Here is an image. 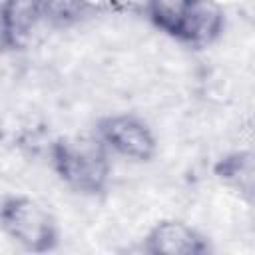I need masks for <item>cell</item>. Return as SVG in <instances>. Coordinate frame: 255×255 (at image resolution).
I'll use <instances>...</instances> for the list:
<instances>
[{
    "mask_svg": "<svg viewBox=\"0 0 255 255\" xmlns=\"http://www.w3.org/2000/svg\"><path fill=\"white\" fill-rule=\"evenodd\" d=\"M50 165L56 177L80 195H100L110 185L108 151L98 139L58 137L50 145Z\"/></svg>",
    "mask_w": 255,
    "mask_h": 255,
    "instance_id": "1",
    "label": "cell"
},
{
    "mask_svg": "<svg viewBox=\"0 0 255 255\" xmlns=\"http://www.w3.org/2000/svg\"><path fill=\"white\" fill-rule=\"evenodd\" d=\"M0 229L30 253H50L60 243V227L52 211L30 195H6L0 201Z\"/></svg>",
    "mask_w": 255,
    "mask_h": 255,
    "instance_id": "2",
    "label": "cell"
},
{
    "mask_svg": "<svg viewBox=\"0 0 255 255\" xmlns=\"http://www.w3.org/2000/svg\"><path fill=\"white\" fill-rule=\"evenodd\" d=\"M96 139L108 153L145 163L157 151V137L147 122L133 114H110L96 126Z\"/></svg>",
    "mask_w": 255,
    "mask_h": 255,
    "instance_id": "3",
    "label": "cell"
},
{
    "mask_svg": "<svg viewBox=\"0 0 255 255\" xmlns=\"http://www.w3.org/2000/svg\"><path fill=\"white\" fill-rule=\"evenodd\" d=\"M141 247L149 255H205L207 237L181 219H161L143 235Z\"/></svg>",
    "mask_w": 255,
    "mask_h": 255,
    "instance_id": "4",
    "label": "cell"
},
{
    "mask_svg": "<svg viewBox=\"0 0 255 255\" xmlns=\"http://www.w3.org/2000/svg\"><path fill=\"white\" fill-rule=\"evenodd\" d=\"M225 32V10L217 0H191L177 42L191 48H207Z\"/></svg>",
    "mask_w": 255,
    "mask_h": 255,
    "instance_id": "5",
    "label": "cell"
},
{
    "mask_svg": "<svg viewBox=\"0 0 255 255\" xmlns=\"http://www.w3.org/2000/svg\"><path fill=\"white\" fill-rule=\"evenodd\" d=\"M40 26H46L44 0H0V28L6 50L24 48Z\"/></svg>",
    "mask_w": 255,
    "mask_h": 255,
    "instance_id": "6",
    "label": "cell"
},
{
    "mask_svg": "<svg viewBox=\"0 0 255 255\" xmlns=\"http://www.w3.org/2000/svg\"><path fill=\"white\" fill-rule=\"evenodd\" d=\"M213 175L219 183L233 189L245 199L253 197V179H255V163L251 151H229L221 155L213 165Z\"/></svg>",
    "mask_w": 255,
    "mask_h": 255,
    "instance_id": "7",
    "label": "cell"
},
{
    "mask_svg": "<svg viewBox=\"0 0 255 255\" xmlns=\"http://www.w3.org/2000/svg\"><path fill=\"white\" fill-rule=\"evenodd\" d=\"M189 4L191 0H143L141 12L155 30L177 40Z\"/></svg>",
    "mask_w": 255,
    "mask_h": 255,
    "instance_id": "8",
    "label": "cell"
},
{
    "mask_svg": "<svg viewBox=\"0 0 255 255\" xmlns=\"http://www.w3.org/2000/svg\"><path fill=\"white\" fill-rule=\"evenodd\" d=\"M88 16L84 0H44V20L52 28H68Z\"/></svg>",
    "mask_w": 255,
    "mask_h": 255,
    "instance_id": "9",
    "label": "cell"
},
{
    "mask_svg": "<svg viewBox=\"0 0 255 255\" xmlns=\"http://www.w3.org/2000/svg\"><path fill=\"white\" fill-rule=\"evenodd\" d=\"M0 50H6V44H4V36H2V28H0Z\"/></svg>",
    "mask_w": 255,
    "mask_h": 255,
    "instance_id": "10",
    "label": "cell"
}]
</instances>
